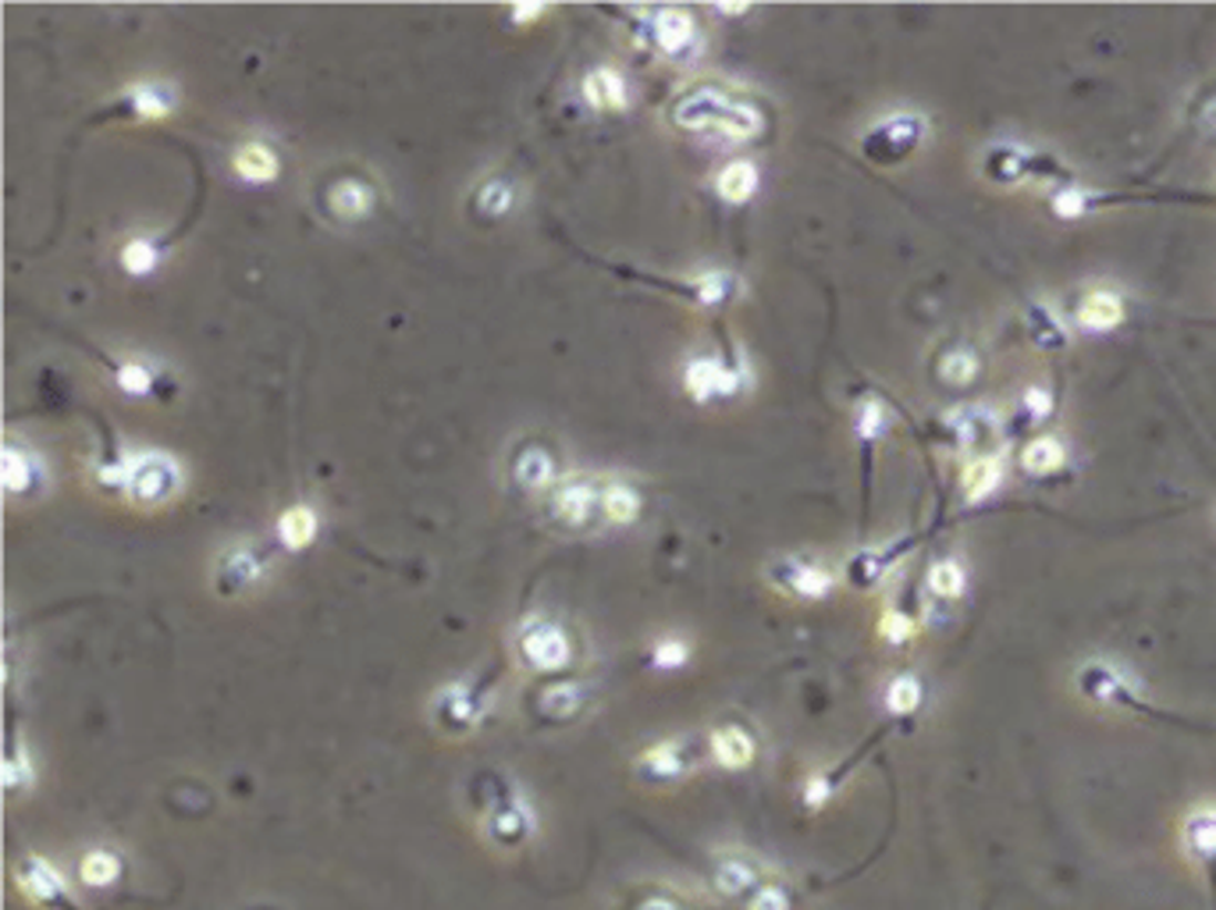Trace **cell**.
<instances>
[{
	"instance_id": "15",
	"label": "cell",
	"mask_w": 1216,
	"mask_h": 910,
	"mask_svg": "<svg viewBox=\"0 0 1216 910\" xmlns=\"http://www.w3.org/2000/svg\"><path fill=\"white\" fill-rule=\"evenodd\" d=\"M637 768L651 783H676V779H683V775L690 772L687 744H683V740H662V744H651L645 754L637 757Z\"/></svg>"
},
{
	"instance_id": "5",
	"label": "cell",
	"mask_w": 1216,
	"mask_h": 910,
	"mask_svg": "<svg viewBox=\"0 0 1216 910\" xmlns=\"http://www.w3.org/2000/svg\"><path fill=\"white\" fill-rule=\"evenodd\" d=\"M648 37L669 61H694L701 50L698 22L687 8H658L648 14Z\"/></svg>"
},
{
	"instance_id": "50",
	"label": "cell",
	"mask_w": 1216,
	"mask_h": 910,
	"mask_svg": "<svg viewBox=\"0 0 1216 910\" xmlns=\"http://www.w3.org/2000/svg\"><path fill=\"white\" fill-rule=\"evenodd\" d=\"M637 910H683V907L676 903L672 897H662V892H655V897H648V900L640 903Z\"/></svg>"
},
{
	"instance_id": "21",
	"label": "cell",
	"mask_w": 1216,
	"mask_h": 910,
	"mask_svg": "<svg viewBox=\"0 0 1216 910\" xmlns=\"http://www.w3.org/2000/svg\"><path fill=\"white\" fill-rule=\"evenodd\" d=\"M513 480L523 487V492H548V487L559 480V466H555L548 448L527 445L513 459Z\"/></svg>"
},
{
	"instance_id": "27",
	"label": "cell",
	"mask_w": 1216,
	"mask_h": 910,
	"mask_svg": "<svg viewBox=\"0 0 1216 910\" xmlns=\"http://www.w3.org/2000/svg\"><path fill=\"white\" fill-rule=\"evenodd\" d=\"M1003 459L1000 455H975V459L965 466V477H960V484H965V498L968 501H982L989 498L996 487L1003 484Z\"/></svg>"
},
{
	"instance_id": "48",
	"label": "cell",
	"mask_w": 1216,
	"mask_h": 910,
	"mask_svg": "<svg viewBox=\"0 0 1216 910\" xmlns=\"http://www.w3.org/2000/svg\"><path fill=\"white\" fill-rule=\"evenodd\" d=\"M1021 413L1028 424H1039V420H1045L1053 413V395L1045 392V387H1028L1024 399H1021Z\"/></svg>"
},
{
	"instance_id": "8",
	"label": "cell",
	"mask_w": 1216,
	"mask_h": 910,
	"mask_svg": "<svg viewBox=\"0 0 1216 910\" xmlns=\"http://www.w3.org/2000/svg\"><path fill=\"white\" fill-rule=\"evenodd\" d=\"M1078 690L1103 707H1131L1138 704V683L1113 662H1085L1078 669Z\"/></svg>"
},
{
	"instance_id": "17",
	"label": "cell",
	"mask_w": 1216,
	"mask_h": 910,
	"mask_svg": "<svg viewBox=\"0 0 1216 910\" xmlns=\"http://www.w3.org/2000/svg\"><path fill=\"white\" fill-rule=\"evenodd\" d=\"M125 117H140V122H161L175 111V86L172 82H143L132 86L122 100Z\"/></svg>"
},
{
	"instance_id": "40",
	"label": "cell",
	"mask_w": 1216,
	"mask_h": 910,
	"mask_svg": "<svg viewBox=\"0 0 1216 910\" xmlns=\"http://www.w3.org/2000/svg\"><path fill=\"white\" fill-rule=\"evenodd\" d=\"M925 690L915 676H897L886 686V712L889 715H915L921 707Z\"/></svg>"
},
{
	"instance_id": "45",
	"label": "cell",
	"mask_w": 1216,
	"mask_h": 910,
	"mask_svg": "<svg viewBox=\"0 0 1216 910\" xmlns=\"http://www.w3.org/2000/svg\"><path fill=\"white\" fill-rule=\"evenodd\" d=\"M1053 210L1060 217H1081L1092 210V196L1085 189H1074V185H1068V189H1060L1053 196Z\"/></svg>"
},
{
	"instance_id": "49",
	"label": "cell",
	"mask_w": 1216,
	"mask_h": 910,
	"mask_svg": "<svg viewBox=\"0 0 1216 910\" xmlns=\"http://www.w3.org/2000/svg\"><path fill=\"white\" fill-rule=\"evenodd\" d=\"M540 14H545V4H516L509 11V19L513 22H534V19H540Z\"/></svg>"
},
{
	"instance_id": "1",
	"label": "cell",
	"mask_w": 1216,
	"mask_h": 910,
	"mask_svg": "<svg viewBox=\"0 0 1216 910\" xmlns=\"http://www.w3.org/2000/svg\"><path fill=\"white\" fill-rule=\"evenodd\" d=\"M672 125L683 132H712L730 143H751L762 136L765 117L748 100H736L715 86H698L672 104Z\"/></svg>"
},
{
	"instance_id": "10",
	"label": "cell",
	"mask_w": 1216,
	"mask_h": 910,
	"mask_svg": "<svg viewBox=\"0 0 1216 910\" xmlns=\"http://www.w3.org/2000/svg\"><path fill=\"white\" fill-rule=\"evenodd\" d=\"M519 654L534 669L555 672V669L569 665L573 648H569V637L555 627V622H530V627L519 633Z\"/></svg>"
},
{
	"instance_id": "29",
	"label": "cell",
	"mask_w": 1216,
	"mask_h": 910,
	"mask_svg": "<svg viewBox=\"0 0 1216 910\" xmlns=\"http://www.w3.org/2000/svg\"><path fill=\"white\" fill-rule=\"evenodd\" d=\"M715 193L725 199V204H748V199L758 193V167L751 161L725 164L719 172V178H715Z\"/></svg>"
},
{
	"instance_id": "22",
	"label": "cell",
	"mask_w": 1216,
	"mask_h": 910,
	"mask_svg": "<svg viewBox=\"0 0 1216 910\" xmlns=\"http://www.w3.org/2000/svg\"><path fill=\"white\" fill-rule=\"evenodd\" d=\"M14 879H19L22 892L32 900H58L64 892V879L61 871L54 865H47L43 857L29 854L19 861V868H14Z\"/></svg>"
},
{
	"instance_id": "31",
	"label": "cell",
	"mask_w": 1216,
	"mask_h": 910,
	"mask_svg": "<svg viewBox=\"0 0 1216 910\" xmlns=\"http://www.w3.org/2000/svg\"><path fill=\"white\" fill-rule=\"evenodd\" d=\"M487 833L492 839H498L502 847H516L519 839L530 836V811L523 804H502L487 818Z\"/></svg>"
},
{
	"instance_id": "28",
	"label": "cell",
	"mask_w": 1216,
	"mask_h": 910,
	"mask_svg": "<svg viewBox=\"0 0 1216 910\" xmlns=\"http://www.w3.org/2000/svg\"><path fill=\"white\" fill-rule=\"evenodd\" d=\"M278 541L289 551H302L317 541V509L310 505H292L278 516Z\"/></svg>"
},
{
	"instance_id": "30",
	"label": "cell",
	"mask_w": 1216,
	"mask_h": 910,
	"mask_svg": "<svg viewBox=\"0 0 1216 910\" xmlns=\"http://www.w3.org/2000/svg\"><path fill=\"white\" fill-rule=\"evenodd\" d=\"M1024 324H1028V339H1032L1039 349H1063L1068 345V328L1060 324V317L1045 307V302H1032L1024 310Z\"/></svg>"
},
{
	"instance_id": "11",
	"label": "cell",
	"mask_w": 1216,
	"mask_h": 910,
	"mask_svg": "<svg viewBox=\"0 0 1216 910\" xmlns=\"http://www.w3.org/2000/svg\"><path fill=\"white\" fill-rule=\"evenodd\" d=\"M595 513H601V487L595 480H566L555 487L552 495V516L559 519L563 527L577 530L587 527Z\"/></svg>"
},
{
	"instance_id": "33",
	"label": "cell",
	"mask_w": 1216,
	"mask_h": 910,
	"mask_svg": "<svg viewBox=\"0 0 1216 910\" xmlns=\"http://www.w3.org/2000/svg\"><path fill=\"white\" fill-rule=\"evenodd\" d=\"M584 704H587L584 683H552V686H545V694H540V712L552 715V718L580 715Z\"/></svg>"
},
{
	"instance_id": "7",
	"label": "cell",
	"mask_w": 1216,
	"mask_h": 910,
	"mask_svg": "<svg viewBox=\"0 0 1216 910\" xmlns=\"http://www.w3.org/2000/svg\"><path fill=\"white\" fill-rule=\"evenodd\" d=\"M772 583L780 587V591H786L790 598H801V601H822L833 594L836 587V572L825 569L822 562H811V559H801V555H786V559H780L772 569H769Z\"/></svg>"
},
{
	"instance_id": "6",
	"label": "cell",
	"mask_w": 1216,
	"mask_h": 910,
	"mask_svg": "<svg viewBox=\"0 0 1216 910\" xmlns=\"http://www.w3.org/2000/svg\"><path fill=\"white\" fill-rule=\"evenodd\" d=\"M267 572V562L257 545H231L225 548L221 555H217V566H214V591L221 598H243L249 594L253 587H257L264 580Z\"/></svg>"
},
{
	"instance_id": "12",
	"label": "cell",
	"mask_w": 1216,
	"mask_h": 910,
	"mask_svg": "<svg viewBox=\"0 0 1216 910\" xmlns=\"http://www.w3.org/2000/svg\"><path fill=\"white\" fill-rule=\"evenodd\" d=\"M1181 850L1195 865H1216V804H1198L1181 821Z\"/></svg>"
},
{
	"instance_id": "51",
	"label": "cell",
	"mask_w": 1216,
	"mask_h": 910,
	"mask_svg": "<svg viewBox=\"0 0 1216 910\" xmlns=\"http://www.w3.org/2000/svg\"><path fill=\"white\" fill-rule=\"evenodd\" d=\"M1206 125L1216 128V100H1209V107H1206Z\"/></svg>"
},
{
	"instance_id": "47",
	"label": "cell",
	"mask_w": 1216,
	"mask_h": 910,
	"mask_svg": "<svg viewBox=\"0 0 1216 910\" xmlns=\"http://www.w3.org/2000/svg\"><path fill=\"white\" fill-rule=\"evenodd\" d=\"M833 794H836L833 775H825V772L807 775V783H804V804L807 807H815V811H818V807H825V804L833 800Z\"/></svg>"
},
{
	"instance_id": "41",
	"label": "cell",
	"mask_w": 1216,
	"mask_h": 910,
	"mask_svg": "<svg viewBox=\"0 0 1216 910\" xmlns=\"http://www.w3.org/2000/svg\"><path fill=\"white\" fill-rule=\"evenodd\" d=\"M513 199H516V193H513L509 182H505V178H487L481 189H477V210L484 217H502V214L513 210Z\"/></svg>"
},
{
	"instance_id": "46",
	"label": "cell",
	"mask_w": 1216,
	"mask_h": 910,
	"mask_svg": "<svg viewBox=\"0 0 1216 910\" xmlns=\"http://www.w3.org/2000/svg\"><path fill=\"white\" fill-rule=\"evenodd\" d=\"M748 910H790V892L775 882H762L751 892Z\"/></svg>"
},
{
	"instance_id": "34",
	"label": "cell",
	"mask_w": 1216,
	"mask_h": 910,
	"mask_svg": "<svg viewBox=\"0 0 1216 910\" xmlns=\"http://www.w3.org/2000/svg\"><path fill=\"white\" fill-rule=\"evenodd\" d=\"M601 516L608 519V524H616V527L633 524V519L640 516V495L633 492L630 484H608V487H601Z\"/></svg>"
},
{
	"instance_id": "24",
	"label": "cell",
	"mask_w": 1216,
	"mask_h": 910,
	"mask_svg": "<svg viewBox=\"0 0 1216 910\" xmlns=\"http://www.w3.org/2000/svg\"><path fill=\"white\" fill-rule=\"evenodd\" d=\"M0 477H4V492L8 495H29L32 487H40V480H43V466H40V459H32L25 448L4 445V459H0Z\"/></svg>"
},
{
	"instance_id": "2",
	"label": "cell",
	"mask_w": 1216,
	"mask_h": 910,
	"mask_svg": "<svg viewBox=\"0 0 1216 910\" xmlns=\"http://www.w3.org/2000/svg\"><path fill=\"white\" fill-rule=\"evenodd\" d=\"M182 466L175 463V455L164 452H140L125 459V487L132 505H143V509H157V505L172 501L182 492Z\"/></svg>"
},
{
	"instance_id": "39",
	"label": "cell",
	"mask_w": 1216,
	"mask_h": 910,
	"mask_svg": "<svg viewBox=\"0 0 1216 910\" xmlns=\"http://www.w3.org/2000/svg\"><path fill=\"white\" fill-rule=\"evenodd\" d=\"M117 871H122V861H117V854H111V850H90L86 857H82V865H79V879L86 882V886H93V889H107L117 879Z\"/></svg>"
},
{
	"instance_id": "18",
	"label": "cell",
	"mask_w": 1216,
	"mask_h": 910,
	"mask_svg": "<svg viewBox=\"0 0 1216 910\" xmlns=\"http://www.w3.org/2000/svg\"><path fill=\"white\" fill-rule=\"evenodd\" d=\"M584 100L595 111H627V104H630L627 79L616 69H608V64H598V69H590L584 75Z\"/></svg>"
},
{
	"instance_id": "43",
	"label": "cell",
	"mask_w": 1216,
	"mask_h": 910,
	"mask_svg": "<svg viewBox=\"0 0 1216 910\" xmlns=\"http://www.w3.org/2000/svg\"><path fill=\"white\" fill-rule=\"evenodd\" d=\"M878 633H883L889 644H907V640L918 637V627H915V619H907L904 612L889 609L883 619H878Z\"/></svg>"
},
{
	"instance_id": "9",
	"label": "cell",
	"mask_w": 1216,
	"mask_h": 910,
	"mask_svg": "<svg viewBox=\"0 0 1216 910\" xmlns=\"http://www.w3.org/2000/svg\"><path fill=\"white\" fill-rule=\"evenodd\" d=\"M1045 167H1053L1050 157L1035 154V149L1013 146V143H996L982 157V175L996 185H1021L1028 178L1042 175Z\"/></svg>"
},
{
	"instance_id": "26",
	"label": "cell",
	"mask_w": 1216,
	"mask_h": 910,
	"mask_svg": "<svg viewBox=\"0 0 1216 910\" xmlns=\"http://www.w3.org/2000/svg\"><path fill=\"white\" fill-rule=\"evenodd\" d=\"M1063 463H1068V445H1063V437H1057V434H1039L1035 442H1028L1021 452L1024 474H1032V477H1050Z\"/></svg>"
},
{
	"instance_id": "20",
	"label": "cell",
	"mask_w": 1216,
	"mask_h": 910,
	"mask_svg": "<svg viewBox=\"0 0 1216 910\" xmlns=\"http://www.w3.org/2000/svg\"><path fill=\"white\" fill-rule=\"evenodd\" d=\"M328 210L338 221H363L374 210V189L363 178H338L328 189Z\"/></svg>"
},
{
	"instance_id": "44",
	"label": "cell",
	"mask_w": 1216,
	"mask_h": 910,
	"mask_svg": "<svg viewBox=\"0 0 1216 910\" xmlns=\"http://www.w3.org/2000/svg\"><path fill=\"white\" fill-rule=\"evenodd\" d=\"M687 659H690V648L680 637H662L651 651L655 669H680V665H687Z\"/></svg>"
},
{
	"instance_id": "14",
	"label": "cell",
	"mask_w": 1216,
	"mask_h": 910,
	"mask_svg": "<svg viewBox=\"0 0 1216 910\" xmlns=\"http://www.w3.org/2000/svg\"><path fill=\"white\" fill-rule=\"evenodd\" d=\"M431 712L452 733H463V730L477 726L481 722V704H477V697H473V690H466L463 683H452V686L437 690Z\"/></svg>"
},
{
	"instance_id": "37",
	"label": "cell",
	"mask_w": 1216,
	"mask_h": 910,
	"mask_svg": "<svg viewBox=\"0 0 1216 910\" xmlns=\"http://www.w3.org/2000/svg\"><path fill=\"white\" fill-rule=\"evenodd\" d=\"M117 260H122V267L132 278H146V275L157 271L161 249H157L154 239H146V235H132V239L122 246V252H117Z\"/></svg>"
},
{
	"instance_id": "25",
	"label": "cell",
	"mask_w": 1216,
	"mask_h": 910,
	"mask_svg": "<svg viewBox=\"0 0 1216 910\" xmlns=\"http://www.w3.org/2000/svg\"><path fill=\"white\" fill-rule=\"evenodd\" d=\"M231 167L243 182L264 185L278 178V154L267 143H243L231 154Z\"/></svg>"
},
{
	"instance_id": "35",
	"label": "cell",
	"mask_w": 1216,
	"mask_h": 910,
	"mask_svg": "<svg viewBox=\"0 0 1216 910\" xmlns=\"http://www.w3.org/2000/svg\"><path fill=\"white\" fill-rule=\"evenodd\" d=\"M936 374L954 384V387H965L978 378V352L975 349H965V345H954L946 349L942 356L936 360Z\"/></svg>"
},
{
	"instance_id": "36",
	"label": "cell",
	"mask_w": 1216,
	"mask_h": 910,
	"mask_svg": "<svg viewBox=\"0 0 1216 910\" xmlns=\"http://www.w3.org/2000/svg\"><path fill=\"white\" fill-rule=\"evenodd\" d=\"M946 424H950L957 445H978L989 431H996V413L992 410H957L946 416Z\"/></svg>"
},
{
	"instance_id": "42",
	"label": "cell",
	"mask_w": 1216,
	"mask_h": 910,
	"mask_svg": "<svg viewBox=\"0 0 1216 910\" xmlns=\"http://www.w3.org/2000/svg\"><path fill=\"white\" fill-rule=\"evenodd\" d=\"M114 384L122 387L125 395L143 399V395H150V387H154V370H150L146 363H135V360L117 363L114 366Z\"/></svg>"
},
{
	"instance_id": "19",
	"label": "cell",
	"mask_w": 1216,
	"mask_h": 910,
	"mask_svg": "<svg viewBox=\"0 0 1216 910\" xmlns=\"http://www.w3.org/2000/svg\"><path fill=\"white\" fill-rule=\"evenodd\" d=\"M712 886H715L719 897H743V892H754L758 886H762V868H758V861H751V857H743V854L719 857L715 871H712Z\"/></svg>"
},
{
	"instance_id": "3",
	"label": "cell",
	"mask_w": 1216,
	"mask_h": 910,
	"mask_svg": "<svg viewBox=\"0 0 1216 910\" xmlns=\"http://www.w3.org/2000/svg\"><path fill=\"white\" fill-rule=\"evenodd\" d=\"M748 384V366L722 356H694L683 366V392L694 402L733 399Z\"/></svg>"
},
{
	"instance_id": "13",
	"label": "cell",
	"mask_w": 1216,
	"mask_h": 910,
	"mask_svg": "<svg viewBox=\"0 0 1216 910\" xmlns=\"http://www.w3.org/2000/svg\"><path fill=\"white\" fill-rule=\"evenodd\" d=\"M708 751H712V762L719 768L740 772V768H748L754 762L758 744H754V736L740 726V722H725V726L712 730V736H708Z\"/></svg>"
},
{
	"instance_id": "32",
	"label": "cell",
	"mask_w": 1216,
	"mask_h": 910,
	"mask_svg": "<svg viewBox=\"0 0 1216 910\" xmlns=\"http://www.w3.org/2000/svg\"><path fill=\"white\" fill-rule=\"evenodd\" d=\"M925 587H928V594L939 601H957L968 587V572L957 559H939L925 572Z\"/></svg>"
},
{
	"instance_id": "23",
	"label": "cell",
	"mask_w": 1216,
	"mask_h": 910,
	"mask_svg": "<svg viewBox=\"0 0 1216 910\" xmlns=\"http://www.w3.org/2000/svg\"><path fill=\"white\" fill-rule=\"evenodd\" d=\"M676 292H683L690 302H698V307H722V302L740 296V278H733L730 271H708L701 278L680 281Z\"/></svg>"
},
{
	"instance_id": "16",
	"label": "cell",
	"mask_w": 1216,
	"mask_h": 910,
	"mask_svg": "<svg viewBox=\"0 0 1216 910\" xmlns=\"http://www.w3.org/2000/svg\"><path fill=\"white\" fill-rule=\"evenodd\" d=\"M1074 320L1092 334L1113 331L1117 324H1124V299L1113 289H1092V292L1081 296Z\"/></svg>"
},
{
	"instance_id": "4",
	"label": "cell",
	"mask_w": 1216,
	"mask_h": 910,
	"mask_svg": "<svg viewBox=\"0 0 1216 910\" xmlns=\"http://www.w3.org/2000/svg\"><path fill=\"white\" fill-rule=\"evenodd\" d=\"M925 132H928L925 117H918V114H889L868 132L865 139H861V146H865V154L875 164H900L921 146Z\"/></svg>"
},
{
	"instance_id": "38",
	"label": "cell",
	"mask_w": 1216,
	"mask_h": 910,
	"mask_svg": "<svg viewBox=\"0 0 1216 910\" xmlns=\"http://www.w3.org/2000/svg\"><path fill=\"white\" fill-rule=\"evenodd\" d=\"M886 427H889V410H886V402H883V399H875V395L861 399L857 420H854V431H857V437H861V445H875L878 437L886 434Z\"/></svg>"
}]
</instances>
